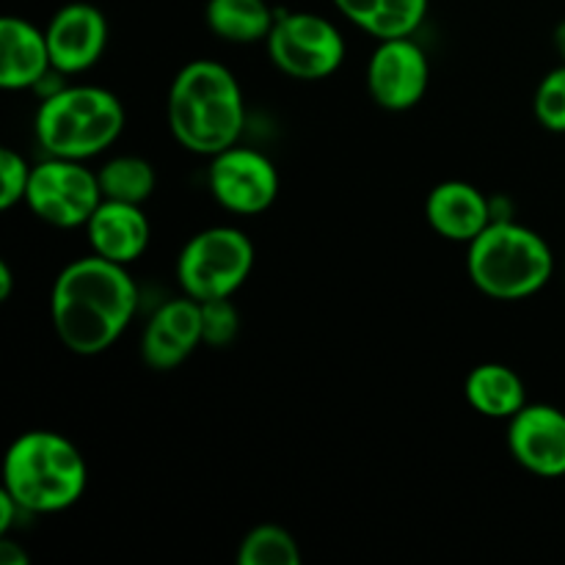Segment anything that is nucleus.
<instances>
[{"label": "nucleus", "instance_id": "nucleus-27", "mask_svg": "<svg viewBox=\"0 0 565 565\" xmlns=\"http://www.w3.org/2000/svg\"><path fill=\"white\" fill-rule=\"evenodd\" d=\"M11 290H14V274L6 259H0V301H9Z\"/></svg>", "mask_w": 565, "mask_h": 565}, {"label": "nucleus", "instance_id": "nucleus-24", "mask_svg": "<svg viewBox=\"0 0 565 565\" xmlns=\"http://www.w3.org/2000/svg\"><path fill=\"white\" fill-rule=\"evenodd\" d=\"M28 160L11 147L0 149V210H11L14 204L25 202L28 182H31Z\"/></svg>", "mask_w": 565, "mask_h": 565}, {"label": "nucleus", "instance_id": "nucleus-28", "mask_svg": "<svg viewBox=\"0 0 565 565\" xmlns=\"http://www.w3.org/2000/svg\"><path fill=\"white\" fill-rule=\"evenodd\" d=\"M552 42H555V50H557V55H561V58H563V64H565V20H563V22H557V28H555V36H552Z\"/></svg>", "mask_w": 565, "mask_h": 565}, {"label": "nucleus", "instance_id": "nucleus-15", "mask_svg": "<svg viewBox=\"0 0 565 565\" xmlns=\"http://www.w3.org/2000/svg\"><path fill=\"white\" fill-rule=\"evenodd\" d=\"M86 232L92 254L116 265H130L141 259V254L149 246V237H152L149 218L143 215L141 204L114 202V199L99 202V207L88 218Z\"/></svg>", "mask_w": 565, "mask_h": 565}, {"label": "nucleus", "instance_id": "nucleus-22", "mask_svg": "<svg viewBox=\"0 0 565 565\" xmlns=\"http://www.w3.org/2000/svg\"><path fill=\"white\" fill-rule=\"evenodd\" d=\"M533 110L544 130L565 132V64L546 72L544 81L539 83Z\"/></svg>", "mask_w": 565, "mask_h": 565}, {"label": "nucleus", "instance_id": "nucleus-26", "mask_svg": "<svg viewBox=\"0 0 565 565\" xmlns=\"http://www.w3.org/2000/svg\"><path fill=\"white\" fill-rule=\"evenodd\" d=\"M31 557L22 550L20 544L9 539V535H0V565H28Z\"/></svg>", "mask_w": 565, "mask_h": 565}, {"label": "nucleus", "instance_id": "nucleus-25", "mask_svg": "<svg viewBox=\"0 0 565 565\" xmlns=\"http://www.w3.org/2000/svg\"><path fill=\"white\" fill-rule=\"evenodd\" d=\"M381 3L384 0H334V6L340 9V14H345L353 25H359L362 31H370V25L379 17Z\"/></svg>", "mask_w": 565, "mask_h": 565}, {"label": "nucleus", "instance_id": "nucleus-7", "mask_svg": "<svg viewBox=\"0 0 565 565\" xmlns=\"http://www.w3.org/2000/svg\"><path fill=\"white\" fill-rule=\"evenodd\" d=\"M276 70L296 81H323L345 61V39L340 28L320 14L290 11L279 14L265 39Z\"/></svg>", "mask_w": 565, "mask_h": 565}, {"label": "nucleus", "instance_id": "nucleus-8", "mask_svg": "<svg viewBox=\"0 0 565 565\" xmlns=\"http://www.w3.org/2000/svg\"><path fill=\"white\" fill-rule=\"evenodd\" d=\"M103 202L97 171L83 166V160L44 158L31 169L25 204L39 221L58 230L86 226L94 210Z\"/></svg>", "mask_w": 565, "mask_h": 565}, {"label": "nucleus", "instance_id": "nucleus-1", "mask_svg": "<svg viewBox=\"0 0 565 565\" xmlns=\"http://www.w3.org/2000/svg\"><path fill=\"white\" fill-rule=\"evenodd\" d=\"M138 309V287L127 265L81 257L55 276L50 320L61 345L77 356H99L119 342Z\"/></svg>", "mask_w": 565, "mask_h": 565}, {"label": "nucleus", "instance_id": "nucleus-13", "mask_svg": "<svg viewBox=\"0 0 565 565\" xmlns=\"http://www.w3.org/2000/svg\"><path fill=\"white\" fill-rule=\"evenodd\" d=\"M204 345L202 340V303L191 296L166 301L158 312L149 318L141 337V359L147 367L174 370Z\"/></svg>", "mask_w": 565, "mask_h": 565}, {"label": "nucleus", "instance_id": "nucleus-9", "mask_svg": "<svg viewBox=\"0 0 565 565\" xmlns=\"http://www.w3.org/2000/svg\"><path fill=\"white\" fill-rule=\"evenodd\" d=\"M207 182L215 202L237 215L265 213L279 193V171L274 160L241 143L213 154Z\"/></svg>", "mask_w": 565, "mask_h": 565}, {"label": "nucleus", "instance_id": "nucleus-14", "mask_svg": "<svg viewBox=\"0 0 565 565\" xmlns=\"http://www.w3.org/2000/svg\"><path fill=\"white\" fill-rule=\"evenodd\" d=\"M55 72L47 33L22 17L0 20V88L25 92L39 88Z\"/></svg>", "mask_w": 565, "mask_h": 565}, {"label": "nucleus", "instance_id": "nucleus-3", "mask_svg": "<svg viewBox=\"0 0 565 565\" xmlns=\"http://www.w3.org/2000/svg\"><path fill=\"white\" fill-rule=\"evenodd\" d=\"M88 486V463L66 436L28 430L3 458V489L25 513H61L75 505Z\"/></svg>", "mask_w": 565, "mask_h": 565}, {"label": "nucleus", "instance_id": "nucleus-16", "mask_svg": "<svg viewBox=\"0 0 565 565\" xmlns=\"http://www.w3.org/2000/svg\"><path fill=\"white\" fill-rule=\"evenodd\" d=\"M425 215L436 235L452 243H472L491 224V202L480 188L463 180L439 182L428 193Z\"/></svg>", "mask_w": 565, "mask_h": 565}, {"label": "nucleus", "instance_id": "nucleus-20", "mask_svg": "<svg viewBox=\"0 0 565 565\" xmlns=\"http://www.w3.org/2000/svg\"><path fill=\"white\" fill-rule=\"evenodd\" d=\"M237 563L241 565H298L301 550L292 533L279 524H259L243 535L237 546Z\"/></svg>", "mask_w": 565, "mask_h": 565}, {"label": "nucleus", "instance_id": "nucleus-11", "mask_svg": "<svg viewBox=\"0 0 565 565\" xmlns=\"http://www.w3.org/2000/svg\"><path fill=\"white\" fill-rule=\"evenodd\" d=\"M508 450L539 478H565V412L550 403H527L508 419Z\"/></svg>", "mask_w": 565, "mask_h": 565}, {"label": "nucleus", "instance_id": "nucleus-17", "mask_svg": "<svg viewBox=\"0 0 565 565\" xmlns=\"http://www.w3.org/2000/svg\"><path fill=\"white\" fill-rule=\"evenodd\" d=\"M467 403L489 419H511L527 406V390L519 373L508 364H478L463 381Z\"/></svg>", "mask_w": 565, "mask_h": 565}, {"label": "nucleus", "instance_id": "nucleus-23", "mask_svg": "<svg viewBox=\"0 0 565 565\" xmlns=\"http://www.w3.org/2000/svg\"><path fill=\"white\" fill-rule=\"evenodd\" d=\"M202 303V340L210 348H226L241 331V315L232 298H213Z\"/></svg>", "mask_w": 565, "mask_h": 565}, {"label": "nucleus", "instance_id": "nucleus-4", "mask_svg": "<svg viewBox=\"0 0 565 565\" xmlns=\"http://www.w3.org/2000/svg\"><path fill=\"white\" fill-rule=\"evenodd\" d=\"M472 285L497 301H522L544 290L555 274L550 243L516 221H491L467 254Z\"/></svg>", "mask_w": 565, "mask_h": 565}, {"label": "nucleus", "instance_id": "nucleus-10", "mask_svg": "<svg viewBox=\"0 0 565 565\" xmlns=\"http://www.w3.org/2000/svg\"><path fill=\"white\" fill-rule=\"evenodd\" d=\"M428 83V55L412 36L381 39L367 61V92L379 108L412 110L423 103Z\"/></svg>", "mask_w": 565, "mask_h": 565}, {"label": "nucleus", "instance_id": "nucleus-5", "mask_svg": "<svg viewBox=\"0 0 565 565\" xmlns=\"http://www.w3.org/2000/svg\"><path fill=\"white\" fill-rule=\"evenodd\" d=\"M125 130L119 97L99 86H61L39 105L33 132L50 158L88 160Z\"/></svg>", "mask_w": 565, "mask_h": 565}, {"label": "nucleus", "instance_id": "nucleus-18", "mask_svg": "<svg viewBox=\"0 0 565 565\" xmlns=\"http://www.w3.org/2000/svg\"><path fill=\"white\" fill-rule=\"evenodd\" d=\"M274 9L268 0H210L207 25L218 39L232 44L265 42L274 31Z\"/></svg>", "mask_w": 565, "mask_h": 565}, {"label": "nucleus", "instance_id": "nucleus-2", "mask_svg": "<svg viewBox=\"0 0 565 565\" xmlns=\"http://www.w3.org/2000/svg\"><path fill=\"white\" fill-rule=\"evenodd\" d=\"M166 116L180 147L213 158L241 141L246 127L243 88L218 61H191L171 83Z\"/></svg>", "mask_w": 565, "mask_h": 565}, {"label": "nucleus", "instance_id": "nucleus-21", "mask_svg": "<svg viewBox=\"0 0 565 565\" xmlns=\"http://www.w3.org/2000/svg\"><path fill=\"white\" fill-rule=\"evenodd\" d=\"M428 3L430 0H384L367 33L379 42L381 39L414 36L428 17Z\"/></svg>", "mask_w": 565, "mask_h": 565}, {"label": "nucleus", "instance_id": "nucleus-6", "mask_svg": "<svg viewBox=\"0 0 565 565\" xmlns=\"http://www.w3.org/2000/svg\"><path fill=\"white\" fill-rule=\"evenodd\" d=\"M254 268V243L235 226H210L193 235L177 257V279L196 301L232 298Z\"/></svg>", "mask_w": 565, "mask_h": 565}, {"label": "nucleus", "instance_id": "nucleus-12", "mask_svg": "<svg viewBox=\"0 0 565 565\" xmlns=\"http://www.w3.org/2000/svg\"><path fill=\"white\" fill-rule=\"evenodd\" d=\"M44 33L58 75H81L92 70L108 47V20L92 3H70L58 9Z\"/></svg>", "mask_w": 565, "mask_h": 565}, {"label": "nucleus", "instance_id": "nucleus-19", "mask_svg": "<svg viewBox=\"0 0 565 565\" xmlns=\"http://www.w3.org/2000/svg\"><path fill=\"white\" fill-rule=\"evenodd\" d=\"M99 191L103 199H114V202H130L143 204L152 196L154 185H158V174L149 160L138 158V154H119L110 158L103 169L97 171Z\"/></svg>", "mask_w": 565, "mask_h": 565}]
</instances>
